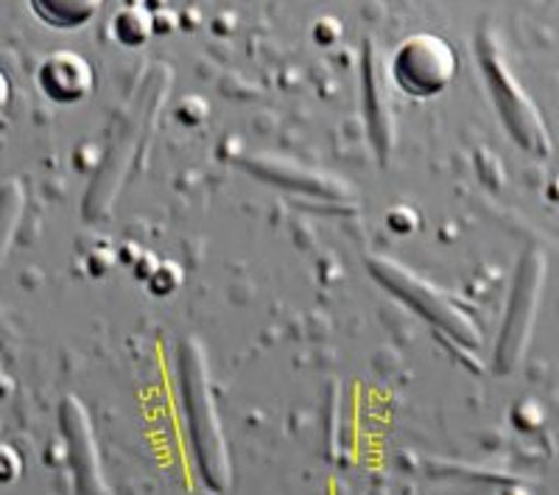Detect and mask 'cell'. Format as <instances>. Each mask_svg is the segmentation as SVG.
Instances as JSON below:
<instances>
[{"label":"cell","mask_w":559,"mask_h":495,"mask_svg":"<svg viewBox=\"0 0 559 495\" xmlns=\"http://www.w3.org/2000/svg\"><path fill=\"white\" fill-rule=\"evenodd\" d=\"M43 23L53 28L87 26L96 17L104 0H28Z\"/></svg>","instance_id":"3957f363"},{"label":"cell","mask_w":559,"mask_h":495,"mask_svg":"<svg viewBox=\"0 0 559 495\" xmlns=\"http://www.w3.org/2000/svg\"><path fill=\"white\" fill-rule=\"evenodd\" d=\"M9 98H12V84H9L7 73L0 70V113L9 107Z\"/></svg>","instance_id":"5b68a950"},{"label":"cell","mask_w":559,"mask_h":495,"mask_svg":"<svg viewBox=\"0 0 559 495\" xmlns=\"http://www.w3.org/2000/svg\"><path fill=\"white\" fill-rule=\"evenodd\" d=\"M152 17L140 9H123L115 17V37L121 39L123 45H140L146 43L148 34H152Z\"/></svg>","instance_id":"277c9868"},{"label":"cell","mask_w":559,"mask_h":495,"mask_svg":"<svg viewBox=\"0 0 559 495\" xmlns=\"http://www.w3.org/2000/svg\"><path fill=\"white\" fill-rule=\"evenodd\" d=\"M39 87L45 96L59 104L82 102L93 90V68L79 54H53L39 68Z\"/></svg>","instance_id":"7a4b0ae2"},{"label":"cell","mask_w":559,"mask_h":495,"mask_svg":"<svg viewBox=\"0 0 559 495\" xmlns=\"http://www.w3.org/2000/svg\"><path fill=\"white\" fill-rule=\"evenodd\" d=\"M394 79L408 96L431 98L448 87L456 70V57L445 39L433 34L408 37L392 59Z\"/></svg>","instance_id":"6da1fadb"}]
</instances>
